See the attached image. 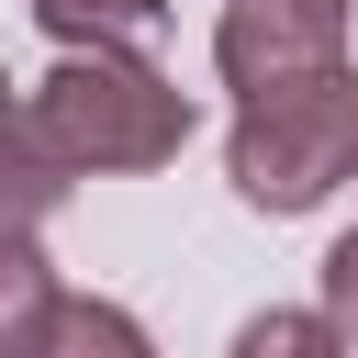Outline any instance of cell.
Returning a JSON list of instances; mask_svg holds the SVG:
<instances>
[{"mask_svg":"<svg viewBox=\"0 0 358 358\" xmlns=\"http://www.w3.org/2000/svg\"><path fill=\"white\" fill-rule=\"evenodd\" d=\"M224 179L246 213H313L358 179V67L302 78L280 101H246L224 134Z\"/></svg>","mask_w":358,"mask_h":358,"instance_id":"obj_1","label":"cell"},{"mask_svg":"<svg viewBox=\"0 0 358 358\" xmlns=\"http://www.w3.org/2000/svg\"><path fill=\"white\" fill-rule=\"evenodd\" d=\"M34 134L90 179V168H168L190 145V90H168L145 56H67L34 90Z\"/></svg>","mask_w":358,"mask_h":358,"instance_id":"obj_2","label":"cell"},{"mask_svg":"<svg viewBox=\"0 0 358 358\" xmlns=\"http://www.w3.org/2000/svg\"><path fill=\"white\" fill-rule=\"evenodd\" d=\"M213 67H224L235 112L246 101H280L302 78H336L347 67V0H224Z\"/></svg>","mask_w":358,"mask_h":358,"instance_id":"obj_3","label":"cell"},{"mask_svg":"<svg viewBox=\"0 0 358 358\" xmlns=\"http://www.w3.org/2000/svg\"><path fill=\"white\" fill-rule=\"evenodd\" d=\"M67 324V280L45 268V246L22 224H0V358H45Z\"/></svg>","mask_w":358,"mask_h":358,"instance_id":"obj_4","label":"cell"},{"mask_svg":"<svg viewBox=\"0 0 358 358\" xmlns=\"http://www.w3.org/2000/svg\"><path fill=\"white\" fill-rule=\"evenodd\" d=\"M34 22L67 56H145L168 34V0H34Z\"/></svg>","mask_w":358,"mask_h":358,"instance_id":"obj_5","label":"cell"},{"mask_svg":"<svg viewBox=\"0 0 358 358\" xmlns=\"http://www.w3.org/2000/svg\"><path fill=\"white\" fill-rule=\"evenodd\" d=\"M224 358H347V336H336V313H291V302H268V313L235 324Z\"/></svg>","mask_w":358,"mask_h":358,"instance_id":"obj_6","label":"cell"},{"mask_svg":"<svg viewBox=\"0 0 358 358\" xmlns=\"http://www.w3.org/2000/svg\"><path fill=\"white\" fill-rule=\"evenodd\" d=\"M45 358H157V347H145V324H134L123 302H101V291H90V302H67V324H56V347H45Z\"/></svg>","mask_w":358,"mask_h":358,"instance_id":"obj_7","label":"cell"},{"mask_svg":"<svg viewBox=\"0 0 358 358\" xmlns=\"http://www.w3.org/2000/svg\"><path fill=\"white\" fill-rule=\"evenodd\" d=\"M324 313H336V336H358V224L324 246Z\"/></svg>","mask_w":358,"mask_h":358,"instance_id":"obj_8","label":"cell"},{"mask_svg":"<svg viewBox=\"0 0 358 358\" xmlns=\"http://www.w3.org/2000/svg\"><path fill=\"white\" fill-rule=\"evenodd\" d=\"M22 123H34V101H22V90H11V67H0V168L22 157Z\"/></svg>","mask_w":358,"mask_h":358,"instance_id":"obj_9","label":"cell"}]
</instances>
